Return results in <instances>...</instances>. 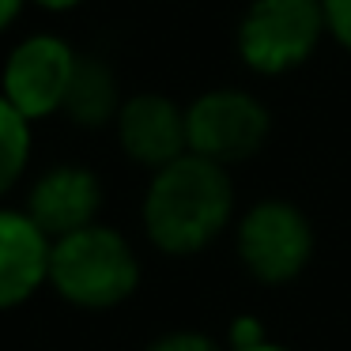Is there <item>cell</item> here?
Instances as JSON below:
<instances>
[{"mask_svg": "<svg viewBox=\"0 0 351 351\" xmlns=\"http://www.w3.org/2000/svg\"><path fill=\"white\" fill-rule=\"evenodd\" d=\"M76 61L80 57L61 38H53V34H34V38L19 42L12 49L8 64H4V80H0V95L27 121L49 117L57 110H64Z\"/></svg>", "mask_w": 351, "mask_h": 351, "instance_id": "8992f818", "label": "cell"}, {"mask_svg": "<svg viewBox=\"0 0 351 351\" xmlns=\"http://www.w3.org/2000/svg\"><path fill=\"white\" fill-rule=\"evenodd\" d=\"M234 253L250 280L287 287L313 261V223L291 200H257L234 223Z\"/></svg>", "mask_w": 351, "mask_h": 351, "instance_id": "3957f363", "label": "cell"}, {"mask_svg": "<svg viewBox=\"0 0 351 351\" xmlns=\"http://www.w3.org/2000/svg\"><path fill=\"white\" fill-rule=\"evenodd\" d=\"M64 114L84 129H99L106 121H117L121 102H117V80L95 57H80L72 72V87L64 99Z\"/></svg>", "mask_w": 351, "mask_h": 351, "instance_id": "30bf717a", "label": "cell"}, {"mask_svg": "<svg viewBox=\"0 0 351 351\" xmlns=\"http://www.w3.org/2000/svg\"><path fill=\"white\" fill-rule=\"evenodd\" d=\"M144 351H227V343H219L212 332H200V328H170L147 340Z\"/></svg>", "mask_w": 351, "mask_h": 351, "instance_id": "7c38bea8", "label": "cell"}, {"mask_svg": "<svg viewBox=\"0 0 351 351\" xmlns=\"http://www.w3.org/2000/svg\"><path fill=\"white\" fill-rule=\"evenodd\" d=\"M261 340H268V332H265V325H261L257 317L242 313V317L230 321V328H227V348H250V343H261Z\"/></svg>", "mask_w": 351, "mask_h": 351, "instance_id": "4fadbf2b", "label": "cell"}, {"mask_svg": "<svg viewBox=\"0 0 351 351\" xmlns=\"http://www.w3.org/2000/svg\"><path fill=\"white\" fill-rule=\"evenodd\" d=\"M140 280L144 268L136 245L106 223L57 238L49 253V287L76 310H117L140 291Z\"/></svg>", "mask_w": 351, "mask_h": 351, "instance_id": "7a4b0ae2", "label": "cell"}, {"mask_svg": "<svg viewBox=\"0 0 351 351\" xmlns=\"http://www.w3.org/2000/svg\"><path fill=\"white\" fill-rule=\"evenodd\" d=\"M189 152L219 167L261 152L268 136V110L245 91H208L185 110Z\"/></svg>", "mask_w": 351, "mask_h": 351, "instance_id": "5b68a950", "label": "cell"}, {"mask_svg": "<svg viewBox=\"0 0 351 351\" xmlns=\"http://www.w3.org/2000/svg\"><path fill=\"white\" fill-rule=\"evenodd\" d=\"M23 212L57 242V238L76 234V230L99 223L102 182L95 178V170L76 167V162H61V167L46 170L31 185Z\"/></svg>", "mask_w": 351, "mask_h": 351, "instance_id": "52a82bcc", "label": "cell"}, {"mask_svg": "<svg viewBox=\"0 0 351 351\" xmlns=\"http://www.w3.org/2000/svg\"><path fill=\"white\" fill-rule=\"evenodd\" d=\"M234 219V185L227 167L200 155H182L147 182L140 223L162 257H197Z\"/></svg>", "mask_w": 351, "mask_h": 351, "instance_id": "6da1fadb", "label": "cell"}, {"mask_svg": "<svg viewBox=\"0 0 351 351\" xmlns=\"http://www.w3.org/2000/svg\"><path fill=\"white\" fill-rule=\"evenodd\" d=\"M117 144L132 162H140L155 174V170L170 167L174 159L189 155L185 114L162 95H136V99L121 102Z\"/></svg>", "mask_w": 351, "mask_h": 351, "instance_id": "9c48e42d", "label": "cell"}, {"mask_svg": "<svg viewBox=\"0 0 351 351\" xmlns=\"http://www.w3.org/2000/svg\"><path fill=\"white\" fill-rule=\"evenodd\" d=\"M19 8H23V0H0V31H4V27H12V23H16Z\"/></svg>", "mask_w": 351, "mask_h": 351, "instance_id": "9a60e30c", "label": "cell"}, {"mask_svg": "<svg viewBox=\"0 0 351 351\" xmlns=\"http://www.w3.org/2000/svg\"><path fill=\"white\" fill-rule=\"evenodd\" d=\"M31 162V121L0 95V197L19 185Z\"/></svg>", "mask_w": 351, "mask_h": 351, "instance_id": "8fae6325", "label": "cell"}, {"mask_svg": "<svg viewBox=\"0 0 351 351\" xmlns=\"http://www.w3.org/2000/svg\"><path fill=\"white\" fill-rule=\"evenodd\" d=\"M321 0H257L238 31V49L250 69L276 76L313 53L325 31Z\"/></svg>", "mask_w": 351, "mask_h": 351, "instance_id": "277c9868", "label": "cell"}, {"mask_svg": "<svg viewBox=\"0 0 351 351\" xmlns=\"http://www.w3.org/2000/svg\"><path fill=\"white\" fill-rule=\"evenodd\" d=\"M227 351H295V348L276 343V340H261V343H250V348H227Z\"/></svg>", "mask_w": 351, "mask_h": 351, "instance_id": "2e32d148", "label": "cell"}, {"mask_svg": "<svg viewBox=\"0 0 351 351\" xmlns=\"http://www.w3.org/2000/svg\"><path fill=\"white\" fill-rule=\"evenodd\" d=\"M38 8H49V12H69V8H76L80 0H34Z\"/></svg>", "mask_w": 351, "mask_h": 351, "instance_id": "e0dca14e", "label": "cell"}, {"mask_svg": "<svg viewBox=\"0 0 351 351\" xmlns=\"http://www.w3.org/2000/svg\"><path fill=\"white\" fill-rule=\"evenodd\" d=\"M49 253L53 238L23 208H0V313L19 310L49 287Z\"/></svg>", "mask_w": 351, "mask_h": 351, "instance_id": "ba28073f", "label": "cell"}, {"mask_svg": "<svg viewBox=\"0 0 351 351\" xmlns=\"http://www.w3.org/2000/svg\"><path fill=\"white\" fill-rule=\"evenodd\" d=\"M321 8H325L328 31L351 49V0H321Z\"/></svg>", "mask_w": 351, "mask_h": 351, "instance_id": "5bb4252c", "label": "cell"}]
</instances>
